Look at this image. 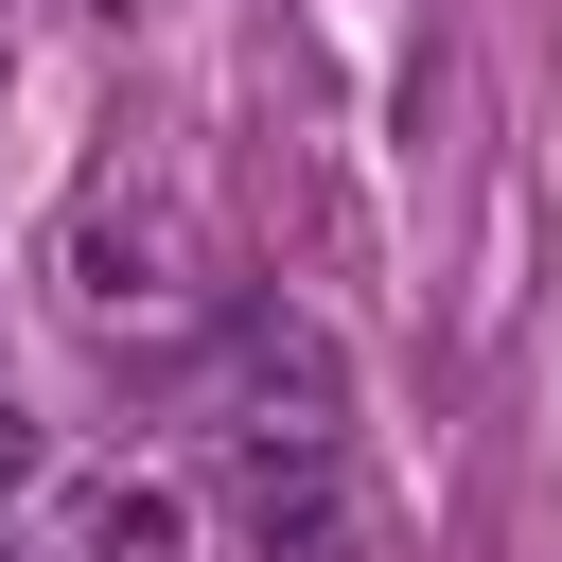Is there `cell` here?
<instances>
[{
	"label": "cell",
	"mask_w": 562,
	"mask_h": 562,
	"mask_svg": "<svg viewBox=\"0 0 562 562\" xmlns=\"http://www.w3.org/2000/svg\"><path fill=\"white\" fill-rule=\"evenodd\" d=\"M228 509H246L263 562H351V457H334V439H263Z\"/></svg>",
	"instance_id": "1"
},
{
	"label": "cell",
	"mask_w": 562,
	"mask_h": 562,
	"mask_svg": "<svg viewBox=\"0 0 562 562\" xmlns=\"http://www.w3.org/2000/svg\"><path fill=\"white\" fill-rule=\"evenodd\" d=\"M70 299H88V316H123V299H158V211H123V193H105V211L70 228Z\"/></svg>",
	"instance_id": "2"
},
{
	"label": "cell",
	"mask_w": 562,
	"mask_h": 562,
	"mask_svg": "<svg viewBox=\"0 0 562 562\" xmlns=\"http://www.w3.org/2000/svg\"><path fill=\"white\" fill-rule=\"evenodd\" d=\"M35 492H53V439H35V404H0V527H18Z\"/></svg>",
	"instance_id": "3"
},
{
	"label": "cell",
	"mask_w": 562,
	"mask_h": 562,
	"mask_svg": "<svg viewBox=\"0 0 562 562\" xmlns=\"http://www.w3.org/2000/svg\"><path fill=\"white\" fill-rule=\"evenodd\" d=\"M105 18H140V0H105Z\"/></svg>",
	"instance_id": "4"
}]
</instances>
